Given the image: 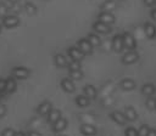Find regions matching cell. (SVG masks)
Returning a JSON list of instances; mask_svg holds the SVG:
<instances>
[{"label":"cell","instance_id":"1","mask_svg":"<svg viewBox=\"0 0 156 136\" xmlns=\"http://www.w3.org/2000/svg\"><path fill=\"white\" fill-rule=\"evenodd\" d=\"M122 39H123V46L127 49V50H130L133 51L135 47H136V41L134 39V36L130 34V33H124L122 35Z\"/></svg>","mask_w":156,"mask_h":136},{"label":"cell","instance_id":"2","mask_svg":"<svg viewBox=\"0 0 156 136\" xmlns=\"http://www.w3.org/2000/svg\"><path fill=\"white\" fill-rule=\"evenodd\" d=\"M20 24V18L13 15H7L2 18V25L6 28H15Z\"/></svg>","mask_w":156,"mask_h":136},{"label":"cell","instance_id":"3","mask_svg":"<svg viewBox=\"0 0 156 136\" xmlns=\"http://www.w3.org/2000/svg\"><path fill=\"white\" fill-rule=\"evenodd\" d=\"M77 47L84 53V55H90L93 52V45L88 41V39H80L77 42Z\"/></svg>","mask_w":156,"mask_h":136},{"label":"cell","instance_id":"4","mask_svg":"<svg viewBox=\"0 0 156 136\" xmlns=\"http://www.w3.org/2000/svg\"><path fill=\"white\" fill-rule=\"evenodd\" d=\"M93 29L99 34H108L111 32V27L108 24H106V23L100 22V21H98V22H95L93 24Z\"/></svg>","mask_w":156,"mask_h":136},{"label":"cell","instance_id":"5","mask_svg":"<svg viewBox=\"0 0 156 136\" xmlns=\"http://www.w3.org/2000/svg\"><path fill=\"white\" fill-rule=\"evenodd\" d=\"M12 74L16 79H27L29 76L30 72H29V69H27L24 67H16V68H13Z\"/></svg>","mask_w":156,"mask_h":136},{"label":"cell","instance_id":"6","mask_svg":"<svg viewBox=\"0 0 156 136\" xmlns=\"http://www.w3.org/2000/svg\"><path fill=\"white\" fill-rule=\"evenodd\" d=\"M111 44H112L113 51H116V52H122V50L124 49V46H123V39H122V35H119V34H116L112 38Z\"/></svg>","mask_w":156,"mask_h":136},{"label":"cell","instance_id":"7","mask_svg":"<svg viewBox=\"0 0 156 136\" xmlns=\"http://www.w3.org/2000/svg\"><path fill=\"white\" fill-rule=\"evenodd\" d=\"M67 53H68V56H69L73 61H80V59L84 57V53H83L78 47H76V46L69 47V49L67 50Z\"/></svg>","mask_w":156,"mask_h":136},{"label":"cell","instance_id":"8","mask_svg":"<svg viewBox=\"0 0 156 136\" xmlns=\"http://www.w3.org/2000/svg\"><path fill=\"white\" fill-rule=\"evenodd\" d=\"M138 58H139V56H138V53H136L135 51H129V52H127V53L123 55L122 62H123L124 64H132V63L136 62Z\"/></svg>","mask_w":156,"mask_h":136},{"label":"cell","instance_id":"9","mask_svg":"<svg viewBox=\"0 0 156 136\" xmlns=\"http://www.w3.org/2000/svg\"><path fill=\"white\" fill-rule=\"evenodd\" d=\"M98 21L102 22V23H106V24H113L115 23V16L111 13V12H101L99 16H98Z\"/></svg>","mask_w":156,"mask_h":136},{"label":"cell","instance_id":"10","mask_svg":"<svg viewBox=\"0 0 156 136\" xmlns=\"http://www.w3.org/2000/svg\"><path fill=\"white\" fill-rule=\"evenodd\" d=\"M111 118H112V120H113L115 123H117V124H119V125H124L126 121H127L126 115H124L123 113L118 112V110L112 112V113H111Z\"/></svg>","mask_w":156,"mask_h":136},{"label":"cell","instance_id":"11","mask_svg":"<svg viewBox=\"0 0 156 136\" xmlns=\"http://www.w3.org/2000/svg\"><path fill=\"white\" fill-rule=\"evenodd\" d=\"M144 33L149 39L156 38V27L152 23H145L144 24Z\"/></svg>","mask_w":156,"mask_h":136},{"label":"cell","instance_id":"12","mask_svg":"<svg viewBox=\"0 0 156 136\" xmlns=\"http://www.w3.org/2000/svg\"><path fill=\"white\" fill-rule=\"evenodd\" d=\"M51 109H52L51 103H50L49 101H45V102H43V103L39 104V107H38L37 110H38V113H39L40 115H48Z\"/></svg>","mask_w":156,"mask_h":136},{"label":"cell","instance_id":"13","mask_svg":"<svg viewBox=\"0 0 156 136\" xmlns=\"http://www.w3.org/2000/svg\"><path fill=\"white\" fill-rule=\"evenodd\" d=\"M80 132L85 136H93L96 134V129L90 124H82L80 125Z\"/></svg>","mask_w":156,"mask_h":136},{"label":"cell","instance_id":"14","mask_svg":"<svg viewBox=\"0 0 156 136\" xmlns=\"http://www.w3.org/2000/svg\"><path fill=\"white\" fill-rule=\"evenodd\" d=\"M61 87L66 91V92H73L74 91V84L72 80H69L68 78H63L61 80Z\"/></svg>","mask_w":156,"mask_h":136},{"label":"cell","instance_id":"15","mask_svg":"<svg viewBox=\"0 0 156 136\" xmlns=\"http://www.w3.org/2000/svg\"><path fill=\"white\" fill-rule=\"evenodd\" d=\"M66 126H67V120H66L65 118H60L56 123L52 124V127H54V131H55V132H61V131H63V130L66 129Z\"/></svg>","mask_w":156,"mask_h":136},{"label":"cell","instance_id":"16","mask_svg":"<svg viewBox=\"0 0 156 136\" xmlns=\"http://www.w3.org/2000/svg\"><path fill=\"white\" fill-rule=\"evenodd\" d=\"M60 118H61V112H60L58 109H51V110L49 112V114H48V121H49L50 124L56 123Z\"/></svg>","mask_w":156,"mask_h":136},{"label":"cell","instance_id":"17","mask_svg":"<svg viewBox=\"0 0 156 136\" xmlns=\"http://www.w3.org/2000/svg\"><path fill=\"white\" fill-rule=\"evenodd\" d=\"M116 8V1L115 0H105L101 5L102 12H111Z\"/></svg>","mask_w":156,"mask_h":136},{"label":"cell","instance_id":"18","mask_svg":"<svg viewBox=\"0 0 156 136\" xmlns=\"http://www.w3.org/2000/svg\"><path fill=\"white\" fill-rule=\"evenodd\" d=\"M124 115H126L127 120H130V121H133V120H135L138 118V114H136L135 109L133 107H130V106L124 108Z\"/></svg>","mask_w":156,"mask_h":136},{"label":"cell","instance_id":"19","mask_svg":"<svg viewBox=\"0 0 156 136\" xmlns=\"http://www.w3.org/2000/svg\"><path fill=\"white\" fill-rule=\"evenodd\" d=\"M84 95L89 98V100H93L96 97V89L93 86V85H85L84 86Z\"/></svg>","mask_w":156,"mask_h":136},{"label":"cell","instance_id":"20","mask_svg":"<svg viewBox=\"0 0 156 136\" xmlns=\"http://www.w3.org/2000/svg\"><path fill=\"white\" fill-rule=\"evenodd\" d=\"M55 64H56L58 68H63V67H67L68 62H67V58H66L63 55L57 53V55L55 56Z\"/></svg>","mask_w":156,"mask_h":136},{"label":"cell","instance_id":"21","mask_svg":"<svg viewBox=\"0 0 156 136\" xmlns=\"http://www.w3.org/2000/svg\"><path fill=\"white\" fill-rule=\"evenodd\" d=\"M88 41L93 45V46H99L100 44H101V39L99 38V35L98 34H94V33H90V34H88Z\"/></svg>","mask_w":156,"mask_h":136},{"label":"cell","instance_id":"22","mask_svg":"<svg viewBox=\"0 0 156 136\" xmlns=\"http://www.w3.org/2000/svg\"><path fill=\"white\" fill-rule=\"evenodd\" d=\"M16 87H17V84H16V80H15L13 78L6 79V91H7L9 93L13 92V91L16 90Z\"/></svg>","mask_w":156,"mask_h":136},{"label":"cell","instance_id":"23","mask_svg":"<svg viewBox=\"0 0 156 136\" xmlns=\"http://www.w3.org/2000/svg\"><path fill=\"white\" fill-rule=\"evenodd\" d=\"M135 86V83L132 79H123L121 81V87L123 90H133Z\"/></svg>","mask_w":156,"mask_h":136},{"label":"cell","instance_id":"24","mask_svg":"<svg viewBox=\"0 0 156 136\" xmlns=\"http://www.w3.org/2000/svg\"><path fill=\"white\" fill-rule=\"evenodd\" d=\"M155 86L152 85V84H145L143 87H141V92L145 95V96H151V95H154V92H155Z\"/></svg>","mask_w":156,"mask_h":136},{"label":"cell","instance_id":"25","mask_svg":"<svg viewBox=\"0 0 156 136\" xmlns=\"http://www.w3.org/2000/svg\"><path fill=\"white\" fill-rule=\"evenodd\" d=\"M76 103L79 107H87L89 104V98L85 95H79V96L76 97Z\"/></svg>","mask_w":156,"mask_h":136},{"label":"cell","instance_id":"26","mask_svg":"<svg viewBox=\"0 0 156 136\" xmlns=\"http://www.w3.org/2000/svg\"><path fill=\"white\" fill-rule=\"evenodd\" d=\"M24 10H26V12H27L29 16H33V15L37 13V7H35V5L32 4V2H27V4L24 5Z\"/></svg>","mask_w":156,"mask_h":136},{"label":"cell","instance_id":"27","mask_svg":"<svg viewBox=\"0 0 156 136\" xmlns=\"http://www.w3.org/2000/svg\"><path fill=\"white\" fill-rule=\"evenodd\" d=\"M69 76L72 79H74V80H80L83 78V73H82L80 69H78V70H71L69 72Z\"/></svg>","mask_w":156,"mask_h":136},{"label":"cell","instance_id":"28","mask_svg":"<svg viewBox=\"0 0 156 136\" xmlns=\"http://www.w3.org/2000/svg\"><path fill=\"white\" fill-rule=\"evenodd\" d=\"M67 67H68V69H69V72L71 70H78V69H80V63H79V61H71L68 64H67Z\"/></svg>","mask_w":156,"mask_h":136},{"label":"cell","instance_id":"29","mask_svg":"<svg viewBox=\"0 0 156 136\" xmlns=\"http://www.w3.org/2000/svg\"><path fill=\"white\" fill-rule=\"evenodd\" d=\"M149 131H150V129L147 125H141L138 130V136H147Z\"/></svg>","mask_w":156,"mask_h":136},{"label":"cell","instance_id":"30","mask_svg":"<svg viewBox=\"0 0 156 136\" xmlns=\"http://www.w3.org/2000/svg\"><path fill=\"white\" fill-rule=\"evenodd\" d=\"M124 135H126V136H138V131H136L134 127L129 126V127H127V129H126Z\"/></svg>","mask_w":156,"mask_h":136},{"label":"cell","instance_id":"31","mask_svg":"<svg viewBox=\"0 0 156 136\" xmlns=\"http://www.w3.org/2000/svg\"><path fill=\"white\" fill-rule=\"evenodd\" d=\"M7 11H9V8H7V6L4 4V2H0V17H5V16H7Z\"/></svg>","mask_w":156,"mask_h":136},{"label":"cell","instance_id":"32","mask_svg":"<svg viewBox=\"0 0 156 136\" xmlns=\"http://www.w3.org/2000/svg\"><path fill=\"white\" fill-rule=\"evenodd\" d=\"M146 107L149 109H155L156 108V100L155 98H149L146 100Z\"/></svg>","mask_w":156,"mask_h":136},{"label":"cell","instance_id":"33","mask_svg":"<svg viewBox=\"0 0 156 136\" xmlns=\"http://www.w3.org/2000/svg\"><path fill=\"white\" fill-rule=\"evenodd\" d=\"M16 132H15V130L13 129H11V127H7V129H5L2 132H1V136H13Z\"/></svg>","mask_w":156,"mask_h":136},{"label":"cell","instance_id":"34","mask_svg":"<svg viewBox=\"0 0 156 136\" xmlns=\"http://www.w3.org/2000/svg\"><path fill=\"white\" fill-rule=\"evenodd\" d=\"M6 91V79L0 78V92Z\"/></svg>","mask_w":156,"mask_h":136},{"label":"cell","instance_id":"35","mask_svg":"<svg viewBox=\"0 0 156 136\" xmlns=\"http://www.w3.org/2000/svg\"><path fill=\"white\" fill-rule=\"evenodd\" d=\"M144 4L146 5V6H154V5H156V0H144Z\"/></svg>","mask_w":156,"mask_h":136},{"label":"cell","instance_id":"36","mask_svg":"<svg viewBox=\"0 0 156 136\" xmlns=\"http://www.w3.org/2000/svg\"><path fill=\"white\" fill-rule=\"evenodd\" d=\"M6 113V107L4 104H0V117H2Z\"/></svg>","mask_w":156,"mask_h":136},{"label":"cell","instance_id":"37","mask_svg":"<svg viewBox=\"0 0 156 136\" xmlns=\"http://www.w3.org/2000/svg\"><path fill=\"white\" fill-rule=\"evenodd\" d=\"M27 136H41V135L39 132H37V131H29Z\"/></svg>","mask_w":156,"mask_h":136},{"label":"cell","instance_id":"38","mask_svg":"<svg viewBox=\"0 0 156 136\" xmlns=\"http://www.w3.org/2000/svg\"><path fill=\"white\" fill-rule=\"evenodd\" d=\"M151 18L156 22V8H152L151 10Z\"/></svg>","mask_w":156,"mask_h":136},{"label":"cell","instance_id":"39","mask_svg":"<svg viewBox=\"0 0 156 136\" xmlns=\"http://www.w3.org/2000/svg\"><path fill=\"white\" fill-rule=\"evenodd\" d=\"M147 136H156V130H154V129H150V131H149Z\"/></svg>","mask_w":156,"mask_h":136},{"label":"cell","instance_id":"40","mask_svg":"<svg viewBox=\"0 0 156 136\" xmlns=\"http://www.w3.org/2000/svg\"><path fill=\"white\" fill-rule=\"evenodd\" d=\"M13 136H24V134L23 132H16Z\"/></svg>","mask_w":156,"mask_h":136},{"label":"cell","instance_id":"41","mask_svg":"<svg viewBox=\"0 0 156 136\" xmlns=\"http://www.w3.org/2000/svg\"><path fill=\"white\" fill-rule=\"evenodd\" d=\"M9 1H10V2H12V4H15V2H17L18 0H9Z\"/></svg>","mask_w":156,"mask_h":136},{"label":"cell","instance_id":"42","mask_svg":"<svg viewBox=\"0 0 156 136\" xmlns=\"http://www.w3.org/2000/svg\"><path fill=\"white\" fill-rule=\"evenodd\" d=\"M0 33H1V24H0Z\"/></svg>","mask_w":156,"mask_h":136},{"label":"cell","instance_id":"43","mask_svg":"<svg viewBox=\"0 0 156 136\" xmlns=\"http://www.w3.org/2000/svg\"><path fill=\"white\" fill-rule=\"evenodd\" d=\"M61 136H65V135H61Z\"/></svg>","mask_w":156,"mask_h":136},{"label":"cell","instance_id":"44","mask_svg":"<svg viewBox=\"0 0 156 136\" xmlns=\"http://www.w3.org/2000/svg\"><path fill=\"white\" fill-rule=\"evenodd\" d=\"M155 109H156V108H155Z\"/></svg>","mask_w":156,"mask_h":136}]
</instances>
